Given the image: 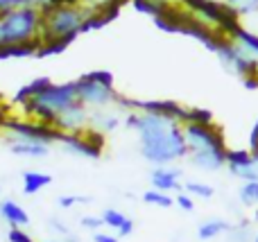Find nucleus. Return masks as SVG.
<instances>
[{
    "label": "nucleus",
    "instance_id": "1a4fd4ad",
    "mask_svg": "<svg viewBox=\"0 0 258 242\" xmlns=\"http://www.w3.org/2000/svg\"><path fill=\"white\" fill-rule=\"evenodd\" d=\"M183 136H186L188 152L227 147V145H224V138H222V131H220L215 125H200V122H188V125H183Z\"/></svg>",
    "mask_w": 258,
    "mask_h": 242
},
{
    "label": "nucleus",
    "instance_id": "39448f33",
    "mask_svg": "<svg viewBox=\"0 0 258 242\" xmlns=\"http://www.w3.org/2000/svg\"><path fill=\"white\" fill-rule=\"evenodd\" d=\"M77 100L89 109H107L113 107L118 91L113 89V75L109 70H91L75 79Z\"/></svg>",
    "mask_w": 258,
    "mask_h": 242
},
{
    "label": "nucleus",
    "instance_id": "4468645a",
    "mask_svg": "<svg viewBox=\"0 0 258 242\" xmlns=\"http://www.w3.org/2000/svg\"><path fill=\"white\" fill-rule=\"evenodd\" d=\"M122 125V118L118 111H111V107L107 109H91L89 113V129L98 131V134L107 136L111 131H116Z\"/></svg>",
    "mask_w": 258,
    "mask_h": 242
},
{
    "label": "nucleus",
    "instance_id": "2f4dec72",
    "mask_svg": "<svg viewBox=\"0 0 258 242\" xmlns=\"http://www.w3.org/2000/svg\"><path fill=\"white\" fill-rule=\"evenodd\" d=\"M18 7H30V5H27V0H0V16Z\"/></svg>",
    "mask_w": 258,
    "mask_h": 242
},
{
    "label": "nucleus",
    "instance_id": "aec40b11",
    "mask_svg": "<svg viewBox=\"0 0 258 242\" xmlns=\"http://www.w3.org/2000/svg\"><path fill=\"white\" fill-rule=\"evenodd\" d=\"M224 7L236 18H247L258 14V0H224Z\"/></svg>",
    "mask_w": 258,
    "mask_h": 242
},
{
    "label": "nucleus",
    "instance_id": "4be33fe9",
    "mask_svg": "<svg viewBox=\"0 0 258 242\" xmlns=\"http://www.w3.org/2000/svg\"><path fill=\"white\" fill-rule=\"evenodd\" d=\"M141 199L147 204V206H156V208H170L174 206V197H170V193H161V190H145L141 195Z\"/></svg>",
    "mask_w": 258,
    "mask_h": 242
},
{
    "label": "nucleus",
    "instance_id": "ddd939ff",
    "mask_svg": "<svg viewBox=\"0 0 258 242\" xmlns=\"http://www.w3.org/2000/svg\"><path fill=\"white\" fill-rule=\"evenodd\" d=\"M227 149L229 147H215V149H200V152H188V161L192 168L202 172H218L227 168Z\"/></svg>",
    "mask_w": 258,
    "mask_h": 242
},
{
    "label": "nucleus",
    "instance_id": "473e14b6",
    "mask_svg": "<svg viewBox=\"0 0 258 242\" xmlns=\"http://www.w3.org/2000/svg\"><path fill=\"white\" fill-rule=\"evenodd\" d=\"M93 242H120V238L116 233H111V231H95Z\"/></svg>",
    "mask_w": 258,
    "mask_h": 242
},
{
    "label": "nucleus",
    "instance_id": "7c9ffc66",
    "mask_svg": "<svg viewBox=\"0 0 258 242\" xmlns=\"http://www.w3.org/2000/svg\"><path fill=\"white\" fill-rule=\"evenodd\" d=\"M48 226H50V231H52V233L61 235V238H68V235H71V229H68V226L63 224L61 220H57V217H50V220H48Z\"/></svg>",
    "mask_w": 258,
    "mask_h": 242
},
{
    "label": "nucleus",
    "instance_id": "412c9836",
    "mask_svg": "<svg viewBox=\"0 0 258 242\" xmlns=\"http://www.w3.org/2000/svg\"><path fill=\"white\" fill-rule=\"evenodd\" d=\"M183 193H188L192 199H213L215 195V188L211 184H204V181H186L183 184Z\"/></svg>",
    "mask_w": 258,
    "mask_h": 242
},
{
    "label": "nucleus",
    "instance_id": "ea45409f",
    "mask_svg": "<svg viewBox=\"0 0 258 242\" xmlns=\"http://www.w3.org/2000/svg\"><path fill=\"white\" fill-rule=\"evenodd\" d=\"M213 3H224V0H213Z\"/></svg>",
    "mask_w": 258,
    "mask_h": 242
},
{
    "label": "nucleus",
    "instance_id": "f257e3e1",
    "mask_svg": "<svg viewBox=\"0 0 258 242\" xmlns=\"http://www.w3.org/2000/svg\"><path fill=\"white\" fill-rule=\"evenodd\" d=\"M122 125L138 134L141 156L154 168L172 166L188 156V145L183 136V125L165 116L143 111H127Z\"/></svg>",
    "mask_w": 258,
    "mask_h": 242
},
{
    "label": "nucleus",
    "instance_id": "c9c22d12",
    "mask_svg": "<svg viewBox=\"0 0 258 242\" xmlns=\"http://www.w3.org/2000/svg\"><path fill=\"white\" fill-rule=\"evenodd\" d=\"M251 224H258V208H254V215H251Z\"/></svg>",
    "mask_w": 258,
    "mask_h": 242
},
{
    "label": "nucleus",
    "instance_id": "0eeeda50",
    "mask_svg": "<svg viewBox=\"0 0 258 242\" xmlns=\"http://www.w3.org/2000/svg\"><path fill=\"white\" fill-rule=\"evenodd\" d=\"M215 54H218L220 63H222L227 70L236 72V75L242 77V79L258 75V61L254 57H249L245 50L238 48L229 36H222V39H220L218 48H215Z\"/></svg>",
    "mask_w": 258,
    "mask_h": 242
},
{
    "label": "nucleus",
    "instance_id": "c756f323",
    "mask_svg": "<svg viewBox=\"0 0 258 242\" xmlns=\"http://www.w3.org/2000/svg\"><path fill=\"white\" fill-rule=\"evenodd\" d=\"M7 240L9 242H34V238H32L25 229H21V226H9Z\"/></svg>",
    "mask_w": 258,
    "mask_h": 242
},
{
    "label": "nucleus",
    "instance_id": "a211bd4d",
    "mask_svg": "<svg viewBox=\"0 0 258 242\" xmlns=\"http://www.w3.org/2000/svg\"><path fill=\"white\" fill-rule=\"evenodd\" d=\"M229 229H231V224L227 220H222V217H209V220H204L197 226V238L202 242H209V240L220 238V235H227Z\"/></svg>",
    "mask_w": 258,
    "mask_h": 242
},
{
    "label": "nucleus",
    "instance_id": "bb28decb",
    "mask_svg": "<svg viewBox=\"0 0 258 242\" xmlns=\"http://www.w3.org/2000/svg\"><path fill=\"white\" fill-rule=\"evenodd\" d=\"M188 122H200V125H213V113L206 111V109H197L190 107V120ZM186 122V125H188Z\"/></svg>",
    "mask_w": 258,
    "mask_h": 242
},
{
    "label": "nucleus",
    "instance_id": "f3484780",
    "mask_svg": "<svg viewBox=\"0 0 258 242\" xmlns=\"http://www.w3.org/2000/svg\"><path fill=\"white\" fill-rule=\"evenodd\" d=\"M50 184H52V175H48V172H39V170H27V172H23L21 190H23V195L32 197V195L41 193L43 188H48Z\"/></svg>",
    "mask_w": 258,
    "mask_h": 242
},
{
    "label": "nucleus",
    "instance_id": "7ed1b4c3",
    "mask_svg": "<svg viewBox=\"0 0 258 242\" xmlns=\"http://www.w3.org/2000/svg\"><path fill=\"white\" fill-rule=\"evenodd\" d=\"M80 102L77 100V86L75 82H63V84H54L50 82L36 98H32L27 104H23V111L43 125H54V118L61 111H66L71 104Z\"/></svg>",
    "mask_w": 258,
    "mask_h": 242
},
{
    "label": "nucleus",
    "instance_id": "2eb2a0df",
    "mask_svg": "<svg viewBox=\"0 0 258 242\" xmlns=\"http://www.w3.org/2000/svg\"><path fill=\"white\" fill-rule=\"evenodd\" d=\"M7 145L9 152L14 156H25V158H45L50 154V147L43 143H32V140H18L7 136Z\"/></svg>",
    "mask_w": 258,
    "mask_h": 242
},
{
    "label": "nucleus",
    "instance_id": "4c0bfd02",
    "mask_svg": "<svg viewBox=\"0 0 258 242\" xmlns=\"http://www.w3.org/2000/svg\"><path fill=\"white\" fill-rule=\"evenodd\" d=\"M251 242H258V231L254 233V238H251Z\"/></svg>",
    "mask_w": 258,
    "mask_h": 242
},
{
    "label": "nucleus",
    "instance_id": "f8f14e48",
    "mask_svg": "<svg viewBox=\"0 0 258 242\" xmlns=\"http://www.w3.org/2000/svg\"><path fill=\"white\" fill-rule=\"evenodd\" d=\"M181 168L174 166H159L152 170L150 175V184L154 190H161V193H181L183 184H181Z\"/></svg>",
    "mask_w": 258,
    "mask_h": 242
},
{
    "label": "nucleus",
    "instance_id": "20e7f679",
    "mask_svg": "<svg viewBox=\"0 0 258 242\" xmlns=\"http://www.w3.org/2000/svg\"><path fill=\"white\" fill-rule=\"evenodd\" d=\"M93 12L77 7V5H54L43 12V27H41V43L50 41H73L82 32L86 18Z\"/></svg>",
    "mask_w": 258,
    "mask_h": 242
},
{
    "label": "nucleus",
    "instance_id": "72a5a7b5",
    "mask_svg": "<svg viewBox=\"0 0 258 242\" xmlns=\"http://www.w3.org/2000/svg\"><path fill=\"white\" fill-rule=\"evenodd\" d=\"M132 233H134V220H132V217H127V220L122 222L120 229L116 231V235H118V238H129Z\"/></svg>",
    "mask_w": 258,
    "mask_h": 242
},
{
    "label": "nucleus",
    "instance_id": "b1692460",
    "mask_svg": "<svg viewBox=\"0 0 258 242\" xmlns=\"http://www.w3.org/2000/svg\"><path fill=\"white\" fill-rule=\"evenodd\" d=\"M227 238H229V242H251V238H254L251 220H240L238 224H231Z\"/></svg>",
    "mask_w": 258,
    "mask_h": 242
},
{
    "label": "nucleus",
    "instance_id": "423d86ee",
    "mask_svg": "<svg viewBox=\"0 0 258 242\" xmlns=\"http://www.w3.org/2000/svg\"><path fill=\"white\" fill-rule=\"evenodd\" d=\"M3 127L7 129V136L18 140H32V143H43V145H52L59 143L61 131H57L54 127L43 125L39 120H18V118H7L3 120Z\"/></svg>",
    "mask_w": 258,
    "mask_h": 242
},
{
    "label": "nucleus",
    "instance_id": "58836bf2",
    "mask_svg": "<svg viewBox=\"0 0 258 242\" xmlns=\"http://www.w3.org/2000/svg\"><path fill=\"white\" fill-rule=\"evenodd\" d=\"M48 242H63V240H48Z\"/></svg>",
    "mask_w": 258,
    "mask_h": 242
},
{
    "label": "nucleus",
    "instance_id": "393cba45",
    "mask_svg": "<svg viewBox=\"0 0 258 242\" xmlns=\"http://www.w3.org/2000/svg\"><path fill=\"white\" fill-rule=\"evenodd\" d=\"M100 217H102L104 229L113 231V233H116V231L122 226V222L127 220V215L122 211H118V208H104V211L100 213Z\"/></svg>",
    "mask_w": 258,
    "mask_h": 242
},
{
    "label": "nucleus",
    "instance_id": "5701e85b",
    "mask_svg": "<svg viewBox=\"0 0 258 242\" xmlns=\"http://www.w3.org/2000/svg\"><path fill=\"white\" fill-rule=\"evenodd\" d=\"M238 202L247 208H258V181H245L238 190Z\"/></svg>",
    "mask_w": 258,
    "mask_h": 242
},
{
    "label": "nucleus",
    "instance_id": "dca6fc26",
    "mask_svg": "<svg viewBox=\"0 0 258 242\" xmlns=\"http://www.w3.org/2000/svg\"><path fill=\"white\" fill-rule=\"evenodd\" d=\"M0 217H3L9 226H21V229H25V226L30 224L27 211L18 202H14V199H0Z\"/></svg>",
    "mask_w": 258,
    "mask_h": 242
},
{
    "label": "nucleus",
    "instance_id": "6e6552de",
    "mask_svg": "<svg viewBox=\"0 0 258 242\" xmlns=\"http://www.w3.org/2000/svg\"><path fill=\"white\" fill-rule=\"evenodd\" d=\"M59 145H61L68 154H73V156L98 161L104 149V136L93 129H86V131H82V134H61Z\"/></svg>",
    "mask_w": 258,
    "mask_h": 242
},
{
    "label": "nucleus",
    "instance_id": "a878e982",
    "mask_svg": "<svg viewBox=\"0 0 258 242\" xmlns=\"http://www.w3.org/2000/svg\"><path fill=\"white\" fill-rule=\"evenodd\" d=\"M93 199L91 197H84V195H61V197H57V206L59 208H73V206H80V204H91Z\"/></svg>",
    "mask_w": 258,
    "mask_h": 242
},
{
    "label": "nucleus",
    "instance_id": "c85d7f7f",
    "mask_svg": "<svg viewBox=\"0 0 258 242\" xmlns=\"http://www.w3.org/2000/svg\"><path fill=\"white\" fill-rule=\"evenodd\" d=\"M174 206H179L181 211H186V213H192V211H195V199H192L188 193H183V190H181V193L174 195Z\"/></svg>",
    "mask_w": 258,
    "mask_h": 242
},
{
    "label": "nucleus",
    "instance_id": "9b49d317",
    "mask_svg": "<svg viewBox=\"0 0 258 242\" xmlns=\"http://www.w3.org/2000/svg\"><path fill=\"white\" fill-rule=\"evenodd\" d=\"M227 170L242 181H258L254 154L249 149H227Z\"/></svg>",
    "mask_w": 258,
    "mask_h": 242
},
{
    "label": "nucleus",
    "instance_id": "6ab92c4d",
    "mask_svg": "<svg viewBox=\"0 0 258 242\" xmlns=\"http://www.w3.org/2000/svg\"><path fill=\"white\" fill-rule=\"evenodd\" d=\"M48 84H50L48 77H39V79H32L30 84L21 86V89L16 91V95H14L12 102H14V104H21V107H23V104H27L32 98H36V95H39Z\"/></svg>",
    "mask_w": 258,
    "mask_h": 242
},
{
    "label": "nucleus",
    "instance_id": "e433bc0d",
    "mask_svg": "<svg viewBox=\"0 0 258 242\" xmlns=\"http://www.w3.org/2000/svg\"><path fill=\"white\" fill-rule=\"evenodd\" d=\"M254 163H256V170H258V154H254Z\"/></svg>",
    "mask_w": 258,
    "mask_h": 242
},
{
    "label": "nucleus",
    "instance_id": "f704fd0d",
    "mask_svg": "<svg viewBox=\"0 0 258 242\" xmlns=\"http://www.w3.org/2000/svg\"><path fill=\"white\" fill-rule=\"evenodd\" d=\"M249 152L258 154V120H256V125L251 127V131H249Z\"/></svg>",
    "mask_w": 258,
    "mask_h": 242
},
{
    "label": "nucleus",
    "instance_id": "cd10ccee",
    "mask_svg": "<svg viewBox=\"0 0 258 242\" xmlns=\"http://www.w3.org/2000/svg\"><path fill=\"white\" fill-rule=\"evenodd\" d=\"M80 226H82V229H86V231H91V233L104 229L102 217H100V215H82L80 217Z\"/></svg>",
    "mask_w": 258,
    "mask_h": 242
},
{
    "label": "nucleus",
    "instance_id": "f03ea898",
    "mask_svg": "<svg viewBox=\"0 0 258 242\" xmlns=\"http://www.w3.org/2000/svg\"><path fill=\"white\" fill-rule=\"evenodd\" d=\"M43 12L36 7H18L0 16V48L12 45H41Z\"/></svg>",
    "mask_w": 258,
    "mask_h": 242
},
{
    "label": "nucleus",
    "instance_id": "9d476101",
    "mask_svg": "<svg viewBox=\"0 0 258 242\" xmlns=\"http://www.w3.org/2000/svg\"><path fill=\"white\" fill-rule=\"evenodd\" d=\"M89 113H91L89 107H84L82 102H75L54 118L52 127L57 131H61V134H82V131L89 129Z\"/></svg>",
    "mask_w": 258,
    "mask_h": 242
}]
</instances>
